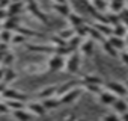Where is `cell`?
Here are the masks:
<instances>
[{
	"mask_svg": "<svg viewBox=\"0 0 128 121\" xmlns=\"http://www.w3.org/2000/svg\"><path fill=\"white\" fill-rule=\"evenodd\" d=\"M65 64H66V57H63V56L54 53V54H50L45 67H47L48 73H57V71L65 70Z\"/></svg>",
	"mask_w": 128,
	"mask_h": 121,
	"instance_id": "cell-1",
	"label": "cell"
},
{
	"mask_svg": "<svg viewBox=\"0 0 128 121\" xmlns=\"http://www.w3.org/2000/svg\"><path fill=\"white\" fill-rule=\"evenodd\" d=\"M80 65H82V54H80V51H74L66 57L65 71L68 74H78Z\"/></svg>",
	"mask_w": 128,
	"mask_h": 121,
	"instance_id": "cell-2",
	"label": "cell"
},
{
	"mask_svg": "<svg viewBox=\"0 0 128 121\" xmlns=\"http://www.w3.org/2000/svg\"><path fill=\"white\" fill-rule=\"evenodd\" d=\"M104 86H106L107 91L113 92V94H114L116 97H119V98H125V97H128V89H126L125 83H122V82H118V80H108V82L104 83Z\"/></svg>",
	"mask_w": 128,
	"mask_h": 121,
	"instance_id": "cell-3",
	"label": "cell"
},
{
	"mask_svg": "<svg viewBox=\"0 0 128 121\" xmlns=\"http://www.w3.org/2000/svg\"><path fill=\"white\" fill-rule=\"evenodd\" d=\"M26 9H27V11L35 17V18H38L41 23H44V24H48V23H50V21H48V17L41 11V8L38 6V3H36V2L27 3V5H26Z\"/></svg>",
	"mask_w": 128,
	"mask_h": 121,
	"instance_id": "cell-4",
	"label": "cell"
},
{
	"mask_svg": "<svg viewBox=\"0 0 128 121\" xmlns=\"http://www.w3.org/2000/svg\"><path fill=\"white\" fill-rule=\"evenodd\" d=\"M78 86H82V82H80L78 77H77V79H71V80H68V82H63V83H60L59 88H57V97L65 95L66 92H70L71 89L78 88Z\"/></svg>",
	"mask_w": 128,
	"mask_h": 121,
	"instance_id": "cell-5",
	"label": "cell"
},
{
	"mask_svg": "<svg viewBox=\"0 0 128 121\" xmlns=\"http://www.w3.org/2000/svg\"><path fill=\"white\" fill-rule=\"evenodd\" d=\"M82 94H83V88H82V86H78V88L71 89L70 92H66L65 95H62V97H59V98H60L62 104H71V103L77 101V100L80 98V95H82Z\"/></svg>",
	"mask_w": 128,
	"mask_h": 121,
	"instance_id": "cell-6",
	"label": "cell"
},
{
	"mask_svg": "<svg viewBox=\"0 0 128 121\" xmlns=\"http://www.w3.org/2000/svg\"><path fill=\"white\" fill-rule=\"evenodd\" d=\"M2 97L5 100H20V101L27 103V95L26 94H23V92H20V91H17L14 88H9V86L5 89V92L2 94Z\"/></svg>",
	"mask_w": 128,
	"mask_h": 121,
	"instance_id": "cell-7",
	"label": "cell"
},
{
	"mask_svg": "<svg viewBox=\"0 0 128 121\" xmlns=\"http://www.w3.org/2000/svg\"><path fill=\"white\" fill-rule=\"evenodd\" d=\"M26 109L33 115V116H44L47 113V109L44 107L42 101H27Z\"/></svg>",
	"mask_w": 128,
	"mask_h": 121,
	"instance_id": "cell-8",
	"label": "cell"
},
{
	"mask_svg": "<svg viewBox=\"0 0 128 121\" xmlns=\"http://www.w3.org/2000/svg\"><path fill=\"white\" fill-rule=\"evenodd\" d=\"M26 50L33 53H45V54L56 53V48L53 45H39V44H26Z\"/></svg>",
	"mask_w": 128,
	"mask_h": 121,
	"instance_id": "cell-9",
	"label": "cell"
},
{
	"mask_svg": "<svg viewBox=\"0 0 128 121\" xmlns=\"http://www.w3.org/2000/svg\"><path fill=\"white\" fill-rule=\"evenodd\" d=\"M24 9H26V3L21 2V0H18V2H12L8 6L6 14H8V17H18Z\"/></svg>",
	"mask_w": 128,
	"mask_h": 121,
	"instance_id": "cell-10",
	"label": "cell"
},
{
	"mask_svg": "<svg viewBox=\"0 0 128 121\" xmlns=\"http://www.w3.org/2000/svg\"><path fill=\"white\" fill-rule=\"evenodd\" d=\"M57 88H59V85H48V86L42 88L41 91H38L36 97L41 98V100H45V98H50V97H57Z\"/></svg>",
	"mask_w": 128,
	"mask_h": 121,
	"instance_id": "cell-11",
	"label": "cell"
},
{
	"mask_svg": "<svg viewBox=\"0 0 128 121\" xmlns=\"http://www.w3.org/2000/svg\"><path fill=\"white\" fill-rule=\"evenodd\" d=\"M118 98H119V97H116L113 92H110V91H107V89H102V92L98 95V101H100L101 104H104V106H113Z\"/></svg>",
	"mask_w": 128,
	"mask_h": 121,
	"instance_id": "cell-12",
	"label": "cell"
},
{
	"mask_svg": "<svg viewBox=\"0 0 128 121\" xmlns=\"http://www.w3.org/2000/svg\"><path fill=\"white\" fill-rule=\"evenodd\" d=\"M95 47V41H92L90 38H86V39H83V42H82V45H80V54H83V56H86V57H89V56H92L94 54V48Z\"/></svg>",
	"mask_w": 128,
	"mask_h": 121,
	"instance_id": "cell-13",
	"label": "cell"
},
{
	"mask_svg": "<svg viewBox=\"0 0 128 121\" xmlns=\"http://www.w3.org/2000/svg\"><path fill=\"white\" fill-rule=\"evenodd\" d=\"M78 79H80L82 85L92 83V85H102V86H104V83H106V82H104L100 76H96V74H82Z\"/></svg>",
	"mask_w": 128,
	"mask_h": 121,
	"instance_id": "cell-14",
	"label": "cell"
},
{
	"mask_svg": "<svg viewBox=\"0 0 128 121\" xmlns=\"http://www.w3.org/2000/svg\"><path fill=\"white\" fill-rule=\"evenodd\" d=\"M107 39H108V42H110V44H112V45H113L118 51H119V53L126 50V45H128V44H126V41H125L124 38H119V36L112 35V36H108Z\"/></svg>",
	"mask_w": 128,
	"mask_h": 121,
	"instance_id": "cell-15",
	"label": "cell"
},
{
	"mask_svg": "<svg viewBox=\"0 0 128 121\" xmlns=\"http://www.w3.org/2000/svg\"><path fill=\"white\" fill-rule=\"evenodd\" d=\"M68 21H70V27H72V29H77V27H80V26H83V24H88L86 23V20L80 15V14H77V12H71V15L66 18Z\"/></svg>",
	"mask_w": 128,
	"mask_h": 121,
	"instance_id": "cell-16",
	"label": "cell"
},
{
	"mask_svg": "<svg viewBox=\"0 0 128 121\" xmlns=\"http://www.w3.org/2000/svg\"><path fill=\"white\" fill-rule=\"evenodd\" d=\"M101 47H102V51L106 53V54H108L110 57H113V59H119V51L108 42V39H104L102 42H101Z\"/></svg>",
	"mask_w": 128,
	"mask_h": 121,
	"instance_id": "cell-17",
	"label": "cell"
},
{
	"mask_svg": "<svg viewBox=\"0 0 128 121\" xmlns=\"http://www.w3.org/2000/svg\"><path fill=\"white\" fill-rule=\"evenodd\" d=\"M92 26H94L104 38H108V36L113 35V27H112L110 24H104V23H96V21H95Z\"/></svg>",
	"mask_w": 128,
	"mask_h": 121,
	"instance_id": "cell-18",
	"label": "cell"
},
{
	"mask_svg": "<svg viewBox=\"0 0 128 121\" xmlns=\"http://www.w3.org/2000/svg\"><path fill=\"white\" fill-rule=\"evenodd\" d=\"M41 101H42L44 107L47 109V112L48 110H54V109H57L62 104V101H60L59 97H50V98H45V100H41Z\"/></svg>",
	"mask_w": 128,
	"mask_h": 121,
	"instance_id": "cell-19",
	"label": "cell"
},
{
	"mask_svg": "<svg viewBox=\"0 0 128 121\" xmlns=\"http://www.w3.org/2000/svg\"><path fill=\"white\" fill-rule=\"evenodd\" d=\"M112 107H113L114 113H118V115H122V113L128 112V101H126L125 98H118Z\"/></svg>",
	"mask_w": 128,
	"mask_h": 121,
	"instance_id": "cell-20",
	"label": "cell"
},
{
	"mask_svg": "<svg viewBox=\"0 0 128 121\" xmlns=\"http://www.w3.org/2000/svg\"><path fill=\"white\" fill-rule=\"evenodd\" d=\"M20 23H18V17H8L5 21H3V24H2V29H6V30H17L20 26H18Z\"/></svg>",
	"mask_w": 128,
	"mask_h": 121,
	"instance_id": "cell-21",
	"label": "cell"
},
{
	"mask_svg": "<svg viewBox=\"0 0 128 121\" xmlns=\"http://www.w3.org/2000/svg\"><path fill=\"white\" fill-rule=\"evenodd\" d=\"M53 9L59 14V15H62V17H65V18H68L70 15H71V6L68 5V3H65V5H53Z\"/></svg>",
	"mask_w": 128,
	"mask_h": 121,
	"instance_id": "cell-22",
	"label": "cell"
},
{
	"mask_svg": "<svg viewBox=\"0 0 128 121\" xmlns=\"http://www.w3.org/2000/svg\"><path fill=\"white\" fill-rule=\"evenodd\" d=\"M12 115H14V118H15L17 121H30V119H32V116H33L27 109L15 110V112H12Z\"/></svg>",
	"mask_w": 128,
	"mask_h": 121,
	"instance_id": "cell-23",
	"label": "cell"
},
{
	"mask_svg": "<svg viewBox=\"0 0 128 121\" xmlns=\"http://www.w3.org/2000/svg\"><path fill=\"white\" fill-rule=\"evenodd\" d=\"M5 103L8 104V107H9L12 112H15V110H21V109H26V106H27V103L20 101V100H5Z\"/></svg>",
	"mask_w": 128,
	"mask_h": 121,
	"instance_id": "cell-24",
	"label": "cell"
},
{
	"mask_svg": "<svg viewBox=\"0 0 128 121\" xmlns=\"http://www.w3.org/2000/svg\"><path fill=\"white\" fill-rule=\"evenodd\" d=\"M17 73H15V70H12L11 67L9 68H6L5 70V76H3V83L5 85H11L12 82H15L17 80Z\"/></svg>",
	"mask_w": 128,
	"mask_h": 121,
	"instance_id": "cell-25",
	"label": "cell"
},
{
	"mask_svg": "<svg viewBox=\"0 0 128 121\" xmlns=\"http://www.w3.org/2000/svg\"><path fill=\"white\" fill-rule=\"evenodd\" d=\"M82 88H83V91H88L89 94H94V95H100L101 92H102V85H92V83H88V85H82Z\"/></svg>",
	"mask_w": 128,
	"mask_h": 121,
	"instance_id": "cell-26",
	"label": "cell"
},
{
	"mask_svg": "<svg viewBox=\"0 0 128 121\" xmlns=\"http://www.w3.org/2000/svg\"><path fill=\"white\" fill-rule=\"evenodd\" d=\"M92 6L98 11V12H102V14H106V12H108V3L106 2V0H92Z\"/></svg>",
	"mask_w": 128,
	"mask_h": 121,
	"instance_id": "cell-27",
	"label": "cell"
},
{
	"mask_svg": "<svg viewBox=\"0 0 128 121\" xmlns=\"http://www.w3.org/2000/svg\"><path fill=\"white\" fill-rule=\"evenodd\" d=\"M113 35L125 39V38H126V35H128V27H126L124 23H120V24H118V26H114V27H113Z\"/></svg>",
	"mask_w": 128,
	"mask_h": 121,
	"instance_id": "cell-28",
	"label": "cell"
},
{
	"mask_svg": "<svg viewBox=\"0 0 128 121\" xmlns=\"http://www.w3.org/2000/svg\"><path fill=\"white\" fill-rule=\"evenodd\" d=\"M24 71L29 73V74H41V73L47 71V67H42V65H36V64H33V65H26V67H24Z\"/></svg>",
	"mask_w": 128,
	"mask_h": 121,
	"instance_id": "cell-29",
	"label": "cell"
},
{
	"mask_svg": "<svg viewBox=\"0 0 128 121\" xmlns=\"http://www.w3.org/2000/svg\"><path fill=\"white\" fill-rule=\"evenodd\" d=\"M88 38H90L92 41L100 42V44H101L104 39H107V38H104V36H102V35H101V33H100L95 27H94V26H90V27H89V36H88Z\"/></svg>",
	"mask_w": 128,
	"mask_h": 121,
	"instance_id": "cell-30",
	"label": "cell"
},
{
	"mask_svg": "<svg viewBox=\"0 0 128 121\" xmlns=\"http://www.w3.org/2000/svg\"><path fill=\"white\" fill-rule=\"evenodd\" d=\"M62 39H65L66 42L72 38V36H76V30L72 29V27H66V29H62V30H59V33H57Z\"/></svg>",
	"mask_w": 128,
	"mask_h": 121,
	"instance_id": "cell-31",
	"label": "cell"
},
{
	"mask_svg": "<svg viewBox=\"0 0 128 121\" xmlns=\"http://www.w3.org/2000/svg\"><path fill=\"white\" fill-rule=\"evenodd\" d=\"M82 42H83V38H80V36H72L70 41H68V47L72 50V51H78L80 50V45H82Z\"/></svg>",
	"mask_w": 128,
	"mask_h": 121,
	"instance_id": "cell-32",
	"label": "cell"
},
{
	"mask_svg": "<svg viewBox=\"0 0 128 121\" xmlns=\"http://www.w3.org/2000/svg\"><path fill=\"white\" fill-rule=\"evenodd\" d=\"M12 38H14V32H12V30H6V29H2V30H0V42L11 44Z\"/></svg>",
	"mask_w": 128,
	"mask_h": 121,
	"instance_id": "cell-33",
	"label": "cell"
},
{
	"mask_svg": "<svg viewBox=\"0 0 128 121\" xmlns=\"http://www.w3.org/2000/svg\"><path fill=\"white\" fill-rule=\"evenodd\" d=\"M68 42L65 41V39H62L59 35H53L51 36V39H50V45H53L54 48H57V47H63V45H66Z\"/></svg>",
	"mask_w": 128,
	"mask_h": 121,
	"instance_id": "cell-34",
	"label": "cell"
},
{
	"mask_svg": "<svg viewBox=\"0 0 128 121\" xmlns=\"http://www.w3.org/2000/svg\"><path fill=\"white\" fill-rule=\"evenodd\" d=\"M14 59H15V56H14L11 51H8V53L3 54V57H2V67L9 68V67L12 65V62H14Z\"/></svg>",
	"mask_w": 128,
	"mask_h": 121,
	"instance_id": "cell-35",
	"label": "cell"
},
{
	"mask_svg": "<svg viewBox=\"0 0 128 121\" xmlns=\"http://www.w3.org/2000/svg\"><path fill=\"white\" fill-rule=\"evenodd\" d=\"M26 36L24 35H20V33H15L14 35V38H12V41H11V44L12 45H18V44H26Z\"/></svg>",
	"mask_w": 128,
	"mask_h": 121,
	"instance_id": "cell-36",
	"label": "cell"
},
{
	"mask_svg": "<svg viewBox=\"0 0 128 121\" xmlns=\"http://www.w3.org/2000/svg\"><path fill=\"white\" fill-rule=\"evenodd\" d=\"M101 121H122V119H120V115L118 113H106L101 118Z\"/></svg>",
	"mask_w": 128,
	"mask_h": 121,
	"instance_id": "cell-37",
	"label": "cell"
},
{
	"mask_svg": "<svg viewBox=\"0 0 128 121\" xmlns=\"http://www.w3.org/2000/svg\"><path fill=\"white\" fill-rule=\"evenodd\" d=\"M119 59H120V62H122L125 67H128V51H126V50H125V51H120Z\"/></svg>",
	"mask_w": 128,
	"mask_h": 121,
	"instance_id": "cell-38",
	"label": "cell"
},
{
	"mask_svg": "<svg viewBox=\"0 0 128 121\" xmlns=\"http://www.w3.org/2000/svg\"><path fill=\"white\" fill-rule=\"evenodd\" d=\"M8 112H11V109L8 107V104L5 101H0V115H6Z\"/></svg>",
	"mask_w": 128,
	"mask_h": 121,
	"instance_id": "cell-39",
	"label": "cell"
},
{
	"mask_svg": "<svg viewBox=\"0 0 128 121\" xmlns=\"http://www.w3.org/2000/svg\"><path fill=\"white\" fill-rule=\"evenodd\" d=\"M11 3H12L11 0H0V9H8Z\"/></svg>",
	"mask_w": 128,
	"mask_h": 121,
	"instance_id": "cell-40",
	"label": "cell"
},
{
	"mask_svg": "<svg viewBox=\"0 0 128 121\" xmlns=\"http://www.w3.org/2000/svg\"><path fill=\"white\" fill-rule=\"evenodd\" d=\"M77 119H78V118H77L74 113H68L66 116H63V119H62V121H77Z\"/></svg>",
	"mask_w": 128,
	"mask_h": 121,
	"instance_id": "cell-41",
	"label": "cell"
},
{
	"mask_svg": "<svg viewBox=\"0 0 128 121\" xmlns=\"http://www.w3.org/2000/svg\"><path fill=\"white\" fill-rule=\"evenodd\" d=\"M120 18H122V21H125V20H128V8H125V9H122V12H120Z\"/></svg>",
	"mask_w": 128,
	"mask_h": 121,
	"instance_id": "cell-42",
	"label": "cell"
},
{
	"mask_svg": "<svg viewBox=\"0 0 128 121\" xmlns=\"http://www.w3.org/2000/svg\"><path fill=\"white\" fill-rule=\"evenodd\" d=\"M8 18V14H6V9H0V21H5Z\"/></svg>",
	"mask_w": 128,
	"mask_h": 121,
	"instance_id": "cell-43",
	"label": "cell"
},
{
	"mask_svg": "<svg viewBox=\"0 0 128 121\" xmlns=\"http://www.w3.org/2000/svg\"><path fill=\"white\" fill-rule=\"evenodd\" d=\"M5 67H2V65H0V83H2L3 82V76H5Z\"/></svg>",
	"mask_w": 128,
	"mask_h": 121,
	"instance_id": "cell-44",
	"label": "cell"
},
{
	"mask_svg": "<svg viewBox=\"0 0 128 121\" xmlns=\"http://www.w3.org/2000/svg\"><path fill=\"white\" fill-rule=\"evenodd\" d=\"M53 2V5H65V3H68L66 0H51Z\"/></svg>",
	"mask_w": 128,
	"mask_h": 121,
	"instance_id": "cell-45",
	"label": "cell"
},
{
	"mask_svg": "<svg viewBox=\"0 0 128 121\" xmlns=\"http://www.w3.org/2000/svg\"><path fill=\"white\" fill-rule=\"evenodd\" d=\"M120 119H122V121H128V112L122 113V115H120Z\"/></svg>",
	"mask_w": 128,
	"mask_h": 121,
	"instance_id": "cell-46",
	"label": "cell"
},
{
	"mask_svg": "<svg viewBox=\"0 0 128 121\" xmlns=\"http://www.w3.org/2000/svg\"><path fill=\"white\" fill-rule=\"evenodd\" d=\"M21 2H24L27 5V3H32V2H36V0H21Z\"/></svg>",
	"mask_w": 128,
	"mask_h": 121,
	"instance_id": "cell-47",
	"label": "cell"
},
{
	"mask_svg": "<svg viewBox=\"0 0 128 121\" xmlns=\"http://www.w3.org/2000/svg\"><path fill=\"white\" fill-rule=\"evenodd\" d=\"M77 121H89V119H86V118H78Z\"/></svg>",
	"mask_w": 128,
	"mask_h": 121,
	"instance_id": "cell-48",
	"label": "cell"
},
{
	"mask_svg": "<svg viewBox=\"0 0 128 121\" xmlns=\"http://www.w3.org/2000/svg\"><path fill=\"white\" fill-rule=\"evenodd\" d=\"M124 83H125V86H126V89H128V80H125Z\"/></svg>",
	"mask_w": 128,
	"mask_h": 121,
	"instance_id": "cell-49",
	"label": "cell"
},
{
	"mask_svg": "<svg viewBox=\"0 0 128 121\" xmlns=\"http://www.w3.org/2000/svg\"><path fill=\"white\" fill-rule=\"evenodd\" d=\"M125 41H126V44H128V35H126V38H125Z\"/></svg>",
	"mask_w": 128,
	"mask_h": 121,
	"instance_id": "cell-50",
	"label": "cell"
},
{
	"mask_svg": "<svg viewBox=\"0 0 128 121\" xmlns=\"http://www.w3.org/2000/svg\"><path fill=\"white\" fill-rule=\"evenodd\" d=\"M125 100H126V101H128V97H125Z\"/></svg>",
	"mask_w": 128,
	"mask_h": 121,
	"instance_id": "cell-51",
	"label": "cell"
},
{
	"mask_svg": "<svg viewBox=\"0 0 128 121\" xmlns=\"http://www.w3.org/2000/svg\"><path fill=\"white\" fill-rule=\"evenodd\" d=\"M0 30H2V24H0Z\"/></svg>",
	"mask_w": 128,
	"mask_h": 121,
	"instance_id": "cell-52",
	"label": "cell"
},
{
	"mask_svg": "<svg viewBox=\"0 0 128 121\" xmlns=\"http://www.w3.org/2000/svg\"><path fill=\"white\" fill-rule=\"evenodd\" d=\"M125 3H126V5H128V0H126V2H125Z\"/></svg>",
	"mask_w": 128,
	"mask_h": 121,
	"instance_id": "cell-53",
	"label": "cell"
},
{
	"mask_svg": "<svg viewBox=\"0 0 128 121\" xmlns=\"http://www.w3.org/2000/svg\"><path fill=\"white\" fill-rule=\"evenodd\" d=\"M126 51H128V45H126Z\"/></svg>",
	"mask_w": 128,
	"mask_h": 121,
	"instance_id": "cell-54",
	"label": "cell"
},
{
	"mask_svg": "<svg viewBox=\"0 0 128 121\" xmlns=\"http://www.w3.org/2000/svg\"><path fill=\"white\" fill-rule=\"evenodd\" d=\"M88 2H92V0H88Z\"/></svg>",
	"mask_w": 128,
	"mask_h": 121,
	"instance_id": "cell-55",
	"label": "cell"
}]
</instances>
